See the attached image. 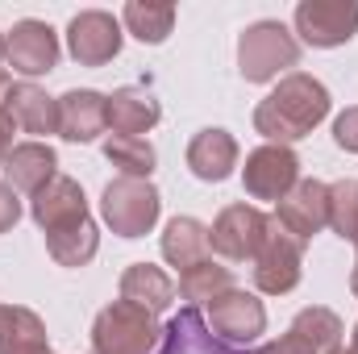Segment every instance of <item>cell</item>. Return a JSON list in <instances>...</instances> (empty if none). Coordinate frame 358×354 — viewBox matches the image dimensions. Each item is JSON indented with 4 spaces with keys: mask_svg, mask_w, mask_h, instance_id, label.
Here are the masks:
<instances>
[{
    "mask_svg": "<svg viewBox=\"0 0 358 354\" xmlns=\"http://www.w3.org/2000/svg\"><path fill=\"white\" fill-rule=\"evenodd\" d=\"M46 346V325L38 313L21 304H0V354H42Z\"/></svg>",
    "mask_w": 358,
    "mask_h": 354,
    "instance_id": "21",
    "label": "cell"
},
{
    "mask_svg": "<svg viewBox=\"0 0 358 354\" xmlns=\"http://www.w3.org/2000/svg\"><path fill=\"white\" fill-rule=\"evenodd\" d=\"M55 167H59V159H55V150H50L46 142H17L13 155L4 159V183H8L13 192L38 196L50 179L59 176Z\"/></svg>",
    "mask_w": 358,
    "mask_h": 354,
    "instance_id": "15",
    "label": "cell"
},
{
    "mask_svg": "<svg viewBox=\"0 0 358 354\" xmlns=\"http://www.w3.org/2000/svg\"><path fill=\"white\" fill-rule=\"evenodd\" d=\"M163 104L146 88H117L108 96V129L121 138H142L159 125Z\"/></svg>",
    "mask_w": 358,
    "mask_h": 354,
    "instance_id": "17",
    "label": "cell"
},
{
    "mask_svg": "<svg viewBox=\"0 0 358 354\" xmlns=\"http://www.w3.org/2000/svg\"><path fill=\"white\" fill-rule=\"evenodd\" d=\"M163 259L176 267L179 275L192 271L196 263H204V259H213L208 225L196 221V217H171L167 229H163Z\"/></svg>",
    "mask_w": 358,
    "mask_h": 354,
    "instance_id": "19",
    "label": "cell"
},
{
    "mask_svg": "<svg viewBox=\"0 0 358 354\" xmlns=\"http://www.w3.org/2000/svg\"><path fill=\"white\" fill-rule=\"evenodd\" d=\"M350 354H358V325H355V334H350V346H346Z\"/></svg>",
    "mask_w": 358,
    "mask_h": 354,
    "instance_id": "33",
    "label": "cell"
},
{
    "mask_svg": "<svg viewBox=\"0 0 358 354\" xmlns=\"http://www.w3.org/2000/svg\"><path fill=\"white\" fill-rule=\"evenodd\" d=\"M334 354H350V351H346V346H338V351H334Z\"/></svg>",
    "mask_w": 358,
    "mask_h": 354,
    "instance_id": "35",
    "label": "cell"
},
{
    "mask_svg": "<svg viewBox=\"0 0 358 354\" xmlns=\"http://www.w3.org/2000/svg\"><path fill=\"white\" fill-rule=\"evenodd\" d=\"M304 275V242L292 238L275 217H271V229L255 255V288L267 292V296H287Z\"/></svg>",
    "mask_w": 358,
    "mask_h": 354,
    "instance_id": "5",
    "label": "cell"
},
{
    "mask_svg": "<svg viewBox=\"0 0 358 354\" xmlns=\"http://www.w3.org/2000/svg\"><path fill=\"white\" fill-rule=\"evenodd\" d=\"M108 129V96L92 88H71L59 96V138L67 142H96Z\"/></svg>",
    "mask_w": 358,
    "mask_h": 354,
    "instance_id": "14",
    "label": "cell"
},
{
    "mask_svg": "<svg viewBox=\"0 0 358 354\" xmlns=\"http://www.w3.org/2000/svg\"><path fill=\"white\" fill-rule=\"evenodd\" d=\"M4 63L17 76H25V80L50 76L55 63H59V38H55V29L46 21H34V17L17 21L8 29V38H4Z\"/></svg>",
    "mask_w": 358,
    "mask_h": 354,
    "instance_id": "10",
    "label": "cell"
},
{
    "mask_svg": "<svg viewBox=\"0 0 358 354\" xmlns=\"http://www.w3.org/2000/svg\"><path fill=\"white\" fill-rule=\"evenodd\" d=\"M163 338L155 313L129 304V300H113L96 313L92 325V354H155Z\"/></svg>",
    "mask_w": 358,
    "mask_h": 354,
    "instance_id": "3",
    "label": "cell"
},
{
    "mask_svg": "<svg viewBox=\"0 0 358 354\" xmlns=\"http://www.w3.org/2000/svg\"><path fill=\"white\" fill-rule=\"evenodd\" d=\"M46 250H50V259L59 267H88L96 259V250H100V229H96V221H76V225H67V229H55V234H46Z\"/></svg>",
    "mask_w": 358,
    "mask_h": 354,
    "instance_id": "22",
    "label": "cell"
},
{
    "mask_svg": "<svg viewBox=\"0 0 358 354\" xmlns=\"http://www.w3.org/2000/svg\"><path fill=\"white\" fill-rule=\"evenodd\" d=\"M292 334H300L317 354H334L342 346V334H346V330H342V317H338L334 309L313 304V309H300V313H296Z\"/></svg>",
    "mask_w": 358,
    "mask_h": 354,
    "instance_id": "24",
    "label": "cell"
},
{
    "mask_svg": "<svg viewBox=\"0 0 358 354\" xmlns=\"http://www.w3.org/2000/svg\"><path fill=\"white\" fill-rule=\"evenodd\" d=\"M42 354H50V351H42Z\"/></svg>",
    "mask_w": 358,
    "mask_h": 354,
    "instance_id": "36",
    "label": "cell"
},
{
    "mask_svg": "<svg viewBox=\"0 0 358 354\" xmlns=\"http://www.w3.org/2000/svg\"><path fill=\"white\" fill-rule=\"evenodd\" d=\"M296 34H300V42H308L317 50L346 46L358 34V4L355 0H300Z\"/></svg>",
    "mask_w": 358,
    "mask_h": 354,
    "instance_id": "8",
    "label": "cell"
},
{
    "mask_svg": "<svg viewBox=\"0 0 358 354\" xmlns=\"http://www.w3.org/2000/svg\"><path fill=\"white\" fill-rule=\"evenodd\" d=\"M121 21L104 8H84L67 25V50L80 67H104L108 59L121 55Z\"/></svg>",
    "mask_w": 358,
    "mask_h": 354,
    "instance_id": "9",
    "label": "cell"
},
{
    "mask_svg": "<svg viewBox=\"0 0 358 354\" xmlns=\"http://www.w3.org/2000/svg\"><path fill=\"white\" fill-rule=\"evenodd\" d=\"M8 88H13V80H8V71L0 67V104H4V96H8Z\"/></svg>",
    "mask_w": 358,
    "mask_h": 354,
    "instance_id": "32",
    "label": "cell"
},
{
    "mask_svg": "<svg viewBox=\"0 0 358 354\" xmlns=\"http://www.w3.org/2000/svg\"><path fill=\"white\" fill-rule=\"evenodd\" d=\"M255 354H317V351H313V346H308V342H304L300 334H292V330H287L283 338H275V342H267L263 351H255Z\"/></svg>",
    "mask_w": 358,
    "mask_h": 354,
    "instance_id": "30",
    "label": "cell"
},
{
    "mask_svg": "<svg viewBox=\"0 0 358 354\" xmlns=\"http://www.w3.org/2000/svg\"><path fill=\"white\" fill-rule=\"evenodd\" d=\"M0 63H4V38H0Z\"/></svg>",
    "mask_w": 358,
    "mask_h": 354,
    "instance_id": "34",
    "label": "cell"
},
{
    "mask_svg": "<svg viewBox=\"0 0 358 354\" xmlns=\"http://www.w3.org/2000/svg\"><path fill=\"white\" fill-rule=\"evenodd\" d=\"M187 167H192V176L204 179V183L229 179L234 167H238V142H234V134H225V129H200L187 142Z\"/></svg>",
    "mask_w": 358,
    "mask_h": 354,
    "instance_id": "16",
    "label": "cell"
},
{
    "mask_svg": "<svg viewBox=\"0 0 358 354\" xmlns=\"http://www.w3.org/2000/svg\"><path fill=\"white\" fill-rule=\"evenodd\" d=\"M296 63H300V42L283 21H255L238 38V71L246 84L279 80Z\"/></svg>",
    "mask_w": 358,
    "mask_h": 354,
    "instance_id": "2",
    "label": "cell"
},
{
    "mask_svg": "<svg viewBox=\"0 0 358 354\" xmlns=\"http://www.w3.org/2000/svg\"><path fill=\"white\" fill-rule=\"evenodd\" d=\"M104 159L125 179H150L155 163H159V155H155V146L146 138H121V134H113L104 142Z\"/></svg>",
    "mask_w": 358,
    "mask_h": 354,
    "instance_id": "25",
    "label": "cell"
},
{
    "mask_svg": "<svg viewBox=\"0 0 358 354\" xmlns=\"http://www.w3.org/2000/svg\"><path fill=\"white\" fill-rule=\"evenodd\" d=\"M329 88L304 71H287L271 96L259 100L255 108V129L267 138L271 146H292L308 138L325 117H329Z\"/></svg>",
    "mask_w": 358,
    "mask_h": 354,
    "instance_id": "1",
    "label": "cell"
},
{
    "mask_svg": "<svg viewBox=\"0 0 358 354\" xmlns=\"http://www.w3.org/2000/svg\"><path fill=\"white\" fill-rule=\"evenodd\" d=\"M267 229H271V217L263 208H255V204H229V208L217 213V221L208 229V246L221 259H229V263H246V259L255 263Z\"/></svg>",
    "mask_w": 358,
    "mask_h": 354,
    "instance_id": "6",
    "label": "cell"
},
{
    "mask_svg": "<svg viewBox=\"0 0 358 354\" xmlns=\"http://www.w3.org/2000/svg\"><path fill=\"white\" fill-rule=\"evenodd\" d=\"M163 196L150 179H113L100 196V217L117 238H146L159 225Z\"/></svg>",
    "mask_w": 358,
    "mask_h": 354,
    "instance_id": "4",
    "label": "cell"
},
{
    "mask_svg": "<svg viewBox=\"0 0 358 354\" xmlns=\"http://www.w3.org/2000/svg\"><path fill=\"white\" fill-rule=\"evenodd\" d=\"M121 300H129V304L159 317V313H167L176 304V279L155 263H134L121 275Z\"/></svg>",
    "mask_w": 358,
    "mask_h": 354,
    "instance_id": "18",
    "label": "cell"
},
{
    "mask_svg": "<svg viewBox=\"0 0 358 354\" xmlns=\"http://www.w3.org/2000/svg\"><path fill=\"white\" fill-rule=\"evenodd\" d=\"M225 288H234V275H229V267L213 263V259H204V263H196L192 271H183L179 275V296L183 300H192V304H208L213 296H221Z\"/></svg>",
    "mask_w": 358,
    "mask_h": 354,
    "instance_id": "26",
    "label": "cell"
},
{
    "mask_svg": "<svg viewBox=\"0 0 358 354\" xmlns=\"http://www.w3.org/2000/svg\"><path fill=\"white\" fill-rule=\"evenodd\" d=\"M275 221H279L292 238H300V242L317 238V234L329 225V183H321V179H300V183L279 200Z\"/></svg>",
    "mask_w": 358,
    "mask_h": 354,
    "instance_id": "12",
    "label": "cell"
},
{
    "mask_svg": "<svg viewBox=\"0 0 358 354\" xmlns=\"http://www.w3.org/2000/svg\"><path fill=\"white\" fill-rule=\"evenodd\" d=\"M121 25H125L138 42L159 46V42H167V34H171V25H176V4H146V0H129V4H125V13H121Z\"/></svg>",
    "mask_w": 358,
    "mask_h": 354,
    "instance_id": "23",
    "label": "cell"
},
{
    "mask_svg": "<svg viewBox=\"0 0 358 354\" xmlns=\"http://www.w3.org/2000/svg\"><path fill=\"white\" fill-rule=\"evenodd\" d=\"M4 108L25 134H59V100L46 96L38 84H13L4 96Z\"/></svg>",
    "mask_w": 358,
    "mask_h": 354,
    "instance_id": "20",
    "label": "cell"
},
{
    "mask_svg": "<svg viewBox=\"0 0 358 354\" xmlns=\"http://www.w3.org/2000/svg\"><path fill=\"white\" fill-rule=\"evenodd\" d=\"M242 183L255 200H283L296 183H300V159L292 146H259L246 155V167H242Z\"/></svg>",
    "mask_w": 358,
    "mask_h": 354,
    "instance_id": "11",
    "label": "cell"
},
{
    "mask_svg": "<svg viewBox=\"0 0 358 354\" xmlns=\"http://www.w3.org/2000/svg\"><path fill=\"white\" fill-rule=\"evenodd\" d=\"M17 221H21V200H17V192L0 179V234H8Z\"/></svg>",
    "mask_w": 358,
    "mask_h": 354,
    "instance_id": "29",
    "label": "cell"
},
{
    "mask_svg": "<svg viewBox=\"0 0 358 354\" xmlns=\"http://www.w3.org/2000/svg\"><path fill=\"white\" fill-rule=\"evenodd\" d=\"M13 134H17V121H13V113L0 104V167H4V159L13 155Z\"/></svg>",
    "mask_w": 358,
    "mask_h": 354,
    "instance_id": "31",
    "label": "cell"
},
{
    "mask_svg": "<svg viewBox=\"0 0 358 354\" xmlns=\"http://www.w3.org/2000/svg\"><path fill=\"white\" fill-rule=\"evenodd\" d=\"M334 142H338L346 155H358V104L346 108V113L334 121Z\"/></svg>",
    "mask_w": 358,
    "mask_h": 354,
    "instance_id": "28",
    "label": "cell"
},
{
    "mask_svg": "<svg viewBox=\"0 0 358 354\" xmlns=\"http://www.w3.org/2000/svg\"><path fill=\"white\" fill-rule=\"evenodd\" d=\"M34 221L42 234H55V229H67L76 221H88V200H84V187L71 176H55L29 204Z\"/></svg>",
    "mask_w": 358,
    "mask_h": 354,
    "instance_id": "13",
    "label": "cell"
},
{
    "mask_svg": "<svg viewBox=\"0 0 358 354\" xmlns=\"http://www.w3.org/2000/svg\"><path fill=\"white\" fill-rule=\"evenodd\" d=\"M355 267H358V263H355Z\"/></svg>",
    "mask_w": 358,
    "mask_h": 354,
    "instance_id": "37",
    "label": "cell"
},
{
    "mask_svg": "<svg viewBox=\"0 0 358 354\" xmlns=\"http://www.w3.org/2000/svg\"><path fill=\"white\" fill-rule=\"evenodd\" d=\"M329 229L358 246V179L329 183Z\"/></svg>",
    "mask_w": 358,
    "mask_h": 354,
    "instance_id": "27",
    "label": "cell"
},
{
    "mask_svg": "<svg viewBox=\"0 0 358 354\" xmlns=\"http://www.w3.org/2000/svg\"><path fill=\"white\" fill-rule=\"evenodd\" d=\"M208 313V330L221 338V342H234V346H246L255 342L259 334H267V309L255 292H242V288H225L221 296H213L204 304Z\"/></svg>",
    "mask_w": 358,
    "mask_h": 354,
    "instance_id": "7",
    "label": "cell"
}]
</instances>
